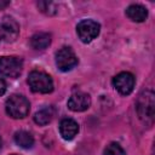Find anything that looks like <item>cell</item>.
<instances>
[{
	"label": "cell",
	"instance_id": "44dd1931",
	"mask_svg": "<svg viewBox=\"0 0 155 155\" xmlns=\"http://www.w3.org/2000/svg\"><path fill=\"white\" fill-rule=\"evenodd\" d=\"M12 155H17V154H12Z\"/></svg>",
	"mask_w": 155,
	"mask_h": 155
},
{
	"label": "cell",
	"instance_id": "9c48e42d",
	"mask_svg": "<svg viewBox=\"0 0 155 155\" xmlns=\"http://www.w3.org/2000/svg\"><path fill=\"white\" fill-rule=\"evenodd\" d=\"M0 25L2 28L4 40L6 42H12L17 39V36L19 34V25L12 17H10V16L4 17L2 23Z\"/></svg>",
	"mask_w": 155,
	"mask_h": 155
},
{
	"label": "cell",
	"instance_id": "ba28073f",
	"mask_svg": "<svg viewBox=\"0 0 155 155\" xmlns=\"http://www.w3.org/2000/svg\"><path fill=\"white\" fill-rule=\"evenodd\" d=\"M91 105V97L84 92H76L68 99V108L73 111H85Z\"/></svg>",
	"mask_w": 155,
	"mask_h": 155
},
{
	"label": "cell",
	"instance_id": "30bf717a",
	"mask_svg": "<svg viewBox=\"0 0 155 155\" xmlns=\"http://www.w3.org/2000/svg\"><path fill=\"white\" fill-rule=\"evenodd\" d=\"M79 132V125L75 120L73 119H63L59 124V133L62 136L63 139L65 140H70L73 139Z\"/></svg>",
	"mask_w": 155,
	"mask_h": 155
},
{
	"label": "cell",
	"instance_id": "8992f818",
	"mask_svg": "<svg viewBox=\"0 0 155 155\" xmlns=\"http://www.w3.org/2000/svg\"><path fill=\"white\" fill-rule=\"evenodd\" d=\"M56 64L61 71H69L78 64V57L70 47L64 46L56 53Z\"/></svg>",
	"mask_w": 155,
	"mask_h": 155
},
{
	"label": "cell",
	"instance_id": "3957f363",
	"mask_svg": "<svg viewBox=\"0 0 155 155\" xmlns=\"http://www.w3.org/2000/svg\"><path fill=\"white\" fill-rule=\"evenodd\" d=\"M28 85L33 92L36 93H50L53 91V81L52 78L39 70H33L28 75Z\"/></svg>",
	"mask_w": 155,
	"mask_h": 155
},
{
	"label": "cell",
	"instance_id": "7c38bea8",
	"mask_svg": "<svg viewBox=\"0 0 155 155\" xmlns=\"http://www.w3.org/2000/svg\"><path fill=\"white\" fill-rule=\"evenodd\" d=\"M51 44V35L48 33H38L30 38V46L34 50H45Z\"/></svg>",
	"mask_w": 155,
	"mask_h": 155
},
{
	"label": "cell",
	"instance_id": "2e32d148",
	"mask_svg": "<svg viewBox=\"0 0 155 155\" xmlns=\"http://www.w3.org/2000/svg\"><path fill=\"white\" fill-rule=\"evenodd\" d=\"M38 7L41 12L46 13V15H54L56 13V5L53 2H50V1H39L38 2Z\"/></svg>",
	"mask_w": 155,
	"mask_h": 155
},
{
	"label": "cell",
	"instance_id": "5b68a950",
	"mask_svg": "<svg viewBox=\"0 0 155 155\" xmlns=\"http://www.w3.org/2000/svg\"><path fill=\"white\" fill-rule=\"evenodd\" d=\"M23 69V61L15 56H2L0 57V74L7 78L16 79L19 76Z\"/></svg>",
	"mask_w": 155,
	"mask_h": 155
},
{
	"label": "cell",
	"instance_id": "d6986e66",
	"mask_svg": "<svg viewBox=\"0 0 155 155\" xmlns=\"http://www.w3.org/2000/svg\"><path fill=\"white\" fill-rule=\"evenodd\" d=\"M4 39V33H2V28H1V25H0V41Z\"/></svg>",
	"mask_w": 155,
	"mask_h": 155
},
{
	"label": "cell",
	"instance_id": "7a4b0ae2",
	"mask_svg": "<svg viewBox=\"0 0 155 155\" xmlns=\"http://www.w3.org/2000/svg\"><path fill=\"white\" fill-rule=\"evenodd\" d=\"M5 109L8 116L12 119H23L29 114V101L22 94H12L5 104Z\"/></svg>",
	"mask_w": 155,
	"mask_h": 155
},
{
	"label": "cell",
	"instance_id": "8fae6325",
	"mask_svg": "<svg viewBox=\"0 0 155 155\" xmlns=\"http://www.w3.org/2000/svg\"><path fill=\"white\" fill-rule=\"evenodd\" d=\"M126 16L133 21V22H144L148 17V10L142 6V5H138V4H133V5H130L127 8H126Z\"/></svg>",
	"mask_w": 155,
	"mask_h": 155
},
{
	"label": "cell",
	"instance_id": "ac0fdd59",
	"mask_svg": "<svg viewBox=\"0 0 155 155\" xmlns=\"http://www.w3.org/2000/svg\"><path fill=\"white\" fill-rule=\"evenodd\" d=\"M8 4H10L8 1H4V0H0V10H1V8H4V7H6Z\"/></svg>",
	"mask_w": 155,
	"mask_h": 155
},
{
	"label": "cell",
	"instance_id": "4fadbf2b",
	"mask_svg": "<svg viewBox=\"0 0 155 155\" xmlns=\"http://www.w3.org/2000/svg\"><path fill=\"white\" fill-rule=\"evenodd\" d=\"M53 115H54L53 108L52 107H45V108H42V109H40L39 111L35 113L34 121L39 126H45V125H47L52 121Z\"/></svg>",
	"mask_w": 155,
	"mask_h": 155
},
{
	"label": "cell",
	"instance_id": "52a82bcc",
	"mask_svg": "<svg viewBox=\"0 0 155 155\" xmlns=\"http://www.w3.org/2000/svg\"><path fill=\"white\" fill-rule=\"evenodd\" d=\"M134 84H136V79L134 76L128 73V71H122L119 73L116 76H114L113 79V85L116 88V91L119 93H121L122 96H127L130 94L133 88H134Z\"/></svg>",
	"mask_w": 155,
	"mask_h": 155
},
{
	"label": "cell",
	"instance_id": "e0dca14e",
	"mask_svg": "<svg viewBox=\"0 0 155 155\" xmlns=\"http://www.w3.org/2000/svg\"><path fill=\"white\" fill-rule=\"evenodd\" d=\"M6 81L2 79V78H0V97L6 92Z\"/></svg>",
	"mask_w": 155,
	"mask_h": 155
},
{
	"label": "cell",
	"instance_id": "5bb4252c",
	"mask_svg": "<svg viewBox=\"0 0 155 155\" xmlns=\"http://www.w3.org/2000/svg\"><path fill=\"white\" fill-rule=\"evenodd\" d=\"M15 143L23 149H30L34 145V137L29 132L21 130L15 133Z\"/></svg>",
	"mask_w": 155,
	"mask_h": 155
},
{
	"label": "cell",
	"instance_id": "ffe728a7",
	"mask_svg": "<svg viewBox=\"0 0 155 155\" xmlns=\"http://www.w3.org/2000/svg\"><path fill=\"white\" fill-rule=\"evenodd\" d=\"M0 149H1V139H0Z\"/></svg>",
	"mask_w": 155,
	"mask_h": 155
},
{
	"label": "cell",
	"instance_id": "277c9868",
	"mask_svg": "<svg viewBox=\"0 0 155 155\" xmlns=\"http://www.w3.org/2000/svg\"><path fill=\"white\" fill-rule=\"evenodd\" d=\"M101 31V25L93 19H82L76 25V33L79 39L84 44H90L93 41Z\"/></svg>",
	"mask_w": 155,
	"mask_h": 155
},
{
	"label": "cell",
	"instance_id": "9a60e30c",
	"mask_svg": "<svg viewBox=\"0 0 155 155\" xmlns=\"http://www.w3.org/2000/svg\"><path fill=\"white\" fill-rule=\"evenodd\" d=\"M103 155H126V153L122 149V147L119 145L117 143H110L104 149V154Z\"/></svg>",
	"mask_w": 155,
	"mask_h": 155
},
{
	"label": "cell",
	"instance_id": "6da1fadb",
	"mask_svg": "<svg viewBox=\"0 0 155 155\" xmlns=\"http://www.w3.org/2000/svg\"><path fill=\"white\" fill-rule=\"evenodd\" d=\"M136 109L139 119L145 125L153 124L155 116V94L151 90H145L138 96Z\"/></svg>",
	"mask_w": 155,
	"mask_h": 155
}]
</instances>
